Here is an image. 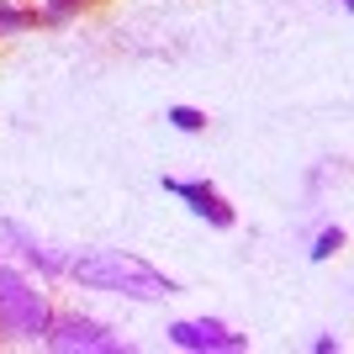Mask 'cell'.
<instances>
[{
    "instance_id": "cell-10",
    "label": "cell",
    "mask_w": 354,
    "mask_h": 354,
    "mask_svg": "<svg viewBox=\"0 0 354 354\" xmlns=\"http://www.w3.org/2000/svg\"><path fill=\"white\" fill-rule=\"evenodd\" d=\"M85 6H90V0H43L37 11H43V21H53V27H59V21H69V16H80Z\"/></svg>"
},
{
    "instance_id": "cell-4",
    "label": "cell",
    "mask_w": 354,
    "mask_h": 354,
    "mask_svg": "<svg viewBox=\"0 0 354 354\" xmlns=\"http://www.w3.org/2000/svg\"><path fill=\"white\" fill-rule=\"evenodd\" d=\"M0 259H16V265L37 270L43 281H64V259H69V254L53 249V243H43V238L32 233L27 222L0 217Z\"/></svg>"
},
{
    "instance_id": "cell-12",
    "label": "cell",
    "mask_w": 354,
    "mask_h": 354,
    "mask_svg": "<svg viewBox=\"0 0 354 354\" xmlns=\"http://www.w3.org/2000/svg\"><path fill=\"white\" fill-rule=\"evenodd\" d=\"M339 6H344V11H349V6H354V0H339Z\"/></svg>"
},
{
    "instance_id": "cell-1",
    "label": "cell",
    "mask_w": 354,
    "mask_h": 354,
    "mask_svg": "<svg viewBox=\"0 0 354 354\" xmlns=\"http://www.w3.org/2000/svg\"><path fill=\"white\" fill-rule=\"evenodd\" d=\"M64 281H74L80 291L122 296V301H169V296H180L175 275H164L159 265H148L143 254L111 249V243L69 249V259H64Z\"/></svg>"
},
{
    "instance_id": "cell-3",
    "label": "cell",
    "mask_w": 354,
    "mask_h": 354,
    "mask_svg": "<svg viewBox=\"0 0 354 354\" xmlns=\"http://www.w3.org/2000/svg\"><path fill=\"white\" fill-rule=\"evenodd\" d=\"M43 349L53 354H133V344L122 339L111 323L85 317V312H53L43 333Z\"/></svg>"
},
{
    "instance_id": "cell-7",
    "label": "cell",
    "mask_w": 354,
    "mask_h": 354,
    "mask_svg": "<svg viewBox=\"0 0 354 354\" xmlns=\"http://www.w3.org/2000/svg\"><path fill=\"white\" fill-rule=\"evenodd\" d=\"M43 27V11L37 6H0V37H21V32Z\"/></svg>"
},
{
    "instance_id": "cell-2",
    "label": "cell",
    "mask_w": 354,
    "mask_h": 354,
    "mask_svg": "<svg viewBox=\"0 0 354 354\" xmlns=\"http://www.w3.org/2000/svg\"><path fill=\"white\" fill-rule=\"evenodd\" d=\"M48 317H53V301L32 275L0 259V349L6 344H43Z\"/></svg>"
},
{
    "instance_id": "cell-8",
    "label": "cell",
    "mask_w": 354,
    "mask_h": 354,
    "mask_svg": "<svg viewBox=\"0 0 354 354\" xmlns=\"http://www.w3.org/2000/svg\"><path fill=\"white\" fill-rule=\"evenodd\" d=\"M339 249H344V227H339V222H328L323 233L312 238L307 259H312V265H328V259H333V254H339Z\"/></svg>"
},
{
    "instance_id": "cell-11",
    "label": "cell",
    "mask_w": 354,
    "mask_h": 354,
    "mask_svg": "<svg viewBox=\"0 0 354 354\" xmlns=\"http://www.w3.org/2000/svg\"><path fill=\"white\" fill-rule=\"evenodd\" d=\"M339 349H344V344L333 339V333H323V339H312V354H339Z\"/></svg>"
},
{
    "instance_id": "cell-5",
    "label": "cell",
    "mask_w": 354,
    "mask_h": 354,
    "mask_svg": "<svg viewBox=\"0 0 354 354\" xmlns=\"http://www.w3.org/2000/svg\"><path fill=\"white\" fill-rule=\"evenodd\" d=\"M164 339L185 354H243L249 349V333L227 328L222 317H175L164 328Z\"/></svg>"
},
{
    "instance_id": "cell-9",
    "label": "cell",
    "mask_w": 354,
    "mask_h": 354,
    "mask_svg": "<svg viewBox=\"0 0 354 354\" xmlns=\"http://www.w3.org/2000/svg\"><path fill=\"white\" fill-rule=\"evenodd\" d=\"M164 122H169L175 133H207V111H201V106H169Z\"/></svg>"
},
{
    "instance_id": "cell-6",
    "label": "cell",
    "mask_w": 354,
    "mask_h": 354,
    "mask_svg": "<svg viewBox=\"0 0 354 354\" xmlns=\"http://www.w3.org/2000/svg\"><path fill=\"white\" fill-rule=\"evenodd\" d=\"M159 185L175 196V201H185V207H191V217H201L207 227H217V233H227V227L238 222V212L227 207V196H222L212 180H175V175H164Z\"/></svg>"
}]
</instances>
